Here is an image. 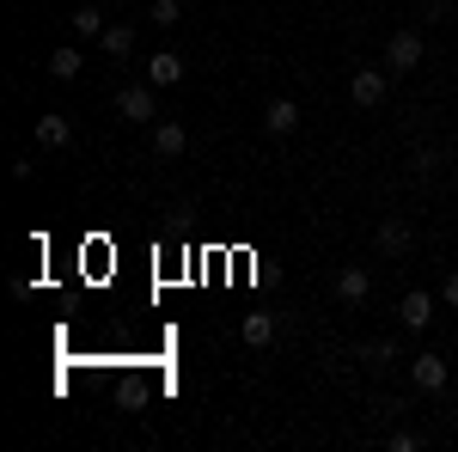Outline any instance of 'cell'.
I'll list each match as a JSON object with an SVG mask.
<instances>
[{
    "instance_id": "obj_15",
    "label": "cell",
    "mask_w": 458,
    "mask_h": 452,
    "mask_svg": "<svg viewBox=\"0 0 458 452\" xmlns=\"http://www.w3.org/2000/svg\"><path fill=\"white\" fill-rule=\"evenodd\" d=\"M147 25H153V31H177V25H183V6H177V0H153V6H147Z\"/></svg>"
},
{
    "instance_id": "obj_14",
    "label": "cell",
    "mask_w": 458,
    "mask_h": 452,
    "mask_svg": "<svg viewBox=\"0 0 458 452\" xmlns=\"http://www.w3.org/2000/svg\"><path fill=\"white\" fill-rule=\"evenodd\" d=\"M80 68H86V55H80L73 43H62V49H49V80H80Z\"/></svg>"
},
{
    "instance_id": "obj_12",
    "label": "cell",
    "mask_w": 458,
    "mask_h": 452,
    "mask_svg": "<svg viewBox=\"0 0 458 452\" xmlns=\"http://www.w3.org/2000/svg\"><path fill=\"white\" fill-rule=\"evenodd\" d=\"M276 312H245V324H239V337H245V348H269L276 343Z\"/></svg>"
},
{
    "instance_id": "obj_4",
    "label": "cell",
    "mask_w": 458,
    "mask_h": 452,
    "mask_svg": "<svg viewBox=\"0 0 458 452\" xmlns=\"http://www.w3.org/2000/svg\"><path fill=\"white\" fill-rule=\"evenodd\" d=\"M386 92H391V68H354V80H349V98H354L360 110L386 105Z\"/></svg>"
},
{
    "instance_id": "obj_6",
    "label": "cell",
    "mask_w": 458,
    "mask_h": 452,
    "mask_svg": "<svg viewBox=\"0 0 458 452\" xmlns=\"http://www.w3.org/2000/svg\"><path fill=\"white\" fill-rule=\"evenodd\" d=\"M434 318H440V300L422 294V287H410V294L397 300V324H403V330H428Z\"/></svg>"
},
{
    "instance_id": "obj_3",
    "label": "cell",
    "mask_w": 458,
    "mask_h": 452,
    "mask_svg": "<svg viewBox=\"0 0 458 452\" xmlns=\"http://www.w3.org/2000/svg\"><path fill=\"white\" fill-rule=\"evenodd\" d=\"M422 55H428L422 31H397V37L386 43V68H391V73H416V68H422Z\"/></svg>"
},
{
    "instance_id": "obj_9",
    "label": "cell",
    "mask_w": 458,
    "mask_h": 452,
    "mask_svg": "<svg viewBox=\"0 0 458 452\" xmlns=\"http://www.w3.org/2000/svg\"><path fill=\"white\" fill-rule=\"evenodd\" d=\"M263 129H269L276 141H287L293 129H300V105H293V98H269V110H263Z\"/></svg>"
},
{
    "instance_id": "obj_1",
    "label": "cell",
    "mask_w": 458,
    "mask_h": 452,
    "mask_svg": "<svg viewBox=\"0 0 458 452\" xmlns=\"http://www.w3.org/2000/svg\"><path fill=\"white\" fill-rule=\"evenodd\" d=\"M373 244H379V257H386V263H403V257L416 251V233H410V220L386 214V220L373 226Z\"/></svg>"
},
{
    "instance_id": "obj_17",
    "label": "cell",
    "mask_w": 458,
    "mask_h": 452,
    "mask_svg": "<svg viewBox=\"0 0 458 452\" xmlns=\"http://www.w3.org/2000/svg\"><path fill=\"white\" fill-rule=\"evenodd\" d=\"M386 447H391V452H416V447H422V434H410V428H391Z\"/></svg>"
},
{
    "instance_id": "obj_8",
    "label": "cell",
    "mask_w": 458,
    "mask_h": 452,
    "mask_svg": "<svg viewBox=\"0 0 458 452\" xmlns=\"http://www.w3.org/2000/svg\"><path fill=\"white\" fill-rule=\"evenodd\" d=\"M68 141H73L68 116H55V110H49V116H37V147H43V153H68Z\"/></svg>"
},
{
    "instance_id": "obj_18",
    "label": "cell",
    "mask_w": 458,
    "mask_h": 452,
    "mask_svg": "<svg viewBox=\"0 0 458 452\" xmlns=\"http://www.w3.org/2000/svg\"><path fill=\"white\" fill-rule=\"evenodd\" d=\"M367 361H373V367H391V361H397V343H386V337L367 343Z\"/></svg>"
},
{
    "instance_id": "obj_11",
    "label": "cell",
    "mask_w": 458,
    "mask_h": 452,
    "mask_svg": "<svg viewBox=\"0 0 458 452\" xmlns=\"http://www.w3.org/2000/svg\"><path fill=\"white\" fill-rule=\"evenodd\" d=\"M190 147V129L183 123H153V159H177Z\"/></svg>"
},
{
    "instance_id": "obj_5",
    "label": "cell",
    "mask_w": 458,
    "mask_h": 452,
    "mask_svg": "<svg viewBox=\"0 0 458 452\" xmlns=\"http://www.w3.org/2000/svg\"><path fill=\"white\" fill-rule=\"evenodd\" d=\"M336 300H343V306H367V300H373V269H367V263H343V269H336Z\"/></svg>"
},
{
    "instance_id": "obj_10",
    "label": "cell",
    "mask_w": 458,
    "mask_h": 452,
    "mask_svg": "<svg viewBox=\"0 0 458 452\" xmlns=\"http://www.w3.org/2000/svg\"><path fill=\"white\" fill-rule=\"evenodd\" d=\"M147 80H153V86H183V55H177V49L147 55Z\"/></svg>"
},
{
    "instance_id": "obj_2",
    "label": "cell",
    "mask_w": 458,
    "mask_h": 452,
    "mask_svg": "<svg viewBox=\"0 0 458 452\" xmlns=\"http://www.w3.org/2000/svg\"><path fill=\"white\" fill-rule=\"evenodd\" d=\"M153 92H159L153 80H135V86L116 92V110H123L129 123H159V98H153Z\"/></svg>"
},
{
    "instance_id": "obj_20",
    "label": "cell",
    "mask_w": 458,
    "mask_h": 452,
    "mask_svg": "<svg viewBox=\"0 0 458 452\" xmlns=\"http://www.w3.org/2000/svg\"><path fill=\"white\" fill-rule=\"evenodd\" d=\"M440 300H446V306H458V269L446 281H440Z\"/></svg>"
},
{
    "instance_id": "obj_19",
    "label": "cell",
    "mask_w": 458,
    "mask_h": 452,
    "mask_svg": "<svg viewBox=\"0 0 458 452\" xmlns=\"http://www.w3.org/2000/svg\"><path fill=\"white\" fill-rule=\"evenodd\" d=\"M428 172H440V147H422L416 153V177H428Z\"/></svg>"
},
{
    "instance_id": "obj_7",
    "label": "cell",
    "mask_w": 458,
    "mask_h": 452,
    "mask_svg": "<svg viewBox=\"0 0 458 452\" xmlns=\"http://www.w3.org/2000/svg\"><path fill=\"white\" fill-rule=\"evenodd\" d=\"M410 380H416V391L440 397V391H446V380H453V367H446L440 354H416V361H410Z\"/></svg>"
},
{
    "instance_id": "obj_16",
    "label": "cell",
    "mask_w": 458,
    "mask_h": 452,
    "mask_svg": "<svg viewBox=\"0 0 458 452\" xmlns=\"http://www.w3.org/2000/svg\"><path fill=\"white\" fill-rule=\"evenodd\" d=\"M68 25H73L80 37H92V43H98V37H105V13H98V6H73Z\"/></svg>"
},
{
    "instance_id": "obj_13",
    "label": "cell",
    "mask_w": 458,
    "mask_h": 452,
    "mask_svg": "<svg viewBox=\"0 0 458 452\" xmlns=\"http://www.w3.org/2000/svg\"><path fill=\"white\" fill-rule=\"evenodd\" d=\"M98 49H105L110 62H129V49H135V25H105Z\"/></svg>"
}]
</instances>
